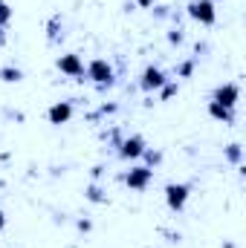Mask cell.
<instances>
[{
    "mask_svg": "<svg viewBox=\"0 0 246 248\" xmlns=\"http://www.w3.org/2000/svg\"><path fill=\"white\" fill-rule=\"evenodd\" d=\"M0 81L18 84V81H23V69H18V66H0Z\"/></svg>",
    "mask_w": 246,
    "mask_h": 248,
    "instance_id": "cell-12",
    "label": "cell"
},
{
    "mask_svg": "<svg viewBox=\"0 0 246 248\" xmlns=\"http://www.w3.org/2000/svg\"><path fill=\"white\" fill-rule=\"evenodd\" d=\"M191 72H194V58H188V61H183L177 66V75H180V78H188Z\"/></svg>",
    "mask_w": 246,
    "mask_h": 248,
    "instance_id": "cell-18",
    "label": "cell"
},
{
    "mask_svg": "<svg viewBox=\"0 0 246 248\" xmlns=\"http://www.w3.org/2000/svg\"><path fill=\"white\" fill-rule=\"evenodd\" d=\"M145 147L148 144H145L142 136H127V139H122L116 144V153H119V159H124V162H136V159H142Z\"/></svg>",
    "mask_w": 246,
    "mask_h": 248,
    "instance_id": "cell-5",
    "label": "cell"
},
{
    "mask_svg": "<svg viewBox=\"0 0 246 248\" xmlns=\"http://www.w3.org/2000/svg\"><path fill=\"white\" fill-rule=\"evenodd\" d=\"M191 182H171V185H165V205L171 208V211H183L185 202H188V196H191Z\"/></svg>",
    "mask_w": 246,
    "mask_h": 248,
    "instance_id": "cell-4",
    "label": "cell"
},
{
    "mask_svg": "<svg viewBox=\"0 0 246 248\" xmlns=\"http://www.w3.org/2000/svg\"><path fill=\"white\" fill-rule=\"evenodd\" d=\"M133 3H136V6H139V9H151V6H154V3H157V0H133Z\"/></svg>",
    "mask_w": 246,
    "mask_h": 248,
    "instance_id": "cell-20",
    "label": "cell"
},
{
    "mask_svg": "<svg viewBox=\"0 0 246 248\" xmlns=\"http://www.w3.org/2000/svg\"><path fill=\"white\" fill-rule=\"evenodd\" d=\"M84 78L93 81L99 90H110L116 84V72H113V63L107 58H93V61L84 66Z\"/></svg>",
    "mask_w": 246,
    "mask_h": 248,
    "instance_id": "cell-1",
    "label": "cell"
},
{
    "mask_svg": "<svg viewBox=\"0 0 246 248\" xmlns=\"http://www.w3.org/2000/svg\"><path fill=\"white\" fill-rule=\"evenodd\" d=\"M238 98H241V84H238V81L220 84V87L211 93V101H217V104H223V107H229V110H235Z\"/></svg>",
    "mask_w": 246,
    "mask_h": 248,
    "instance_id": "cell-7",
    "label": "cell"
},
{
    "mask_svg": "<svg viewBox=\"0 0 246 248\" xmlns=\"http://www.w3.org/2000/svg\"><path fill=\"white\" fill-rule=\"evenodd\" d=\"M87 199H90V202H107V196L102 193V187H99V185L87 187Z\"/></svg>",
    "mask_w": 246,
    "mask_h": 248,
    "instance_id": "cell-16",
    "label": "cell"
},
{
    "mask_svg": "<svg viewBox=\"0 0 246 248\" xmlns=\"http://www.w3.org/2000/svg\"><path fill=\"white\" fill-rule=\"evenodd\" d=\"M142 159L148 162V168H154V165H159V162H162V153H159V150H154V147H145Z\"/></svg>",
    "mask_w": 246,
    "mask_h": 248,
    "instance_id": "cell-14",
    "label": "cell"
},
{
    "mask_svg": "<svg viewBox=\"0 0 246 248\" xmlns=\"http://www.w3.org/2000/svg\"><path fill=\"white\" fill-rule=\"evenodd\" d=\"M3 228H6V214L0 211V231H3Z\"/></svg>",
    "mask_w": 246,
    "mask_h": 248,
    "instance_id": "cell-21",
    "label": "cell"
},
{
    "mask_svg": "<svg viewBox=\"0 0 246 248\" xmlns=\"http://www.w3.org/2000/svg\"><path fill=\"white\" fill-rule=\"evenodd\" d=\"M58 23H61V15H53V20H50V44H58Z\"/></svg>",
    "mask_w": 246,
    "mask_h": 248,
    "instance_id": "cell-15",
    "label": "cell"
},
{
    "mask_svg": "<svg viewBox=\"0 0 246 248\" xmlns=\"http://www.w3.org/2000/svg\"><path fill=\"white\" fill-rule=\"evenodd\" d=\"M12 17H15V9H12V6H9L6 0H0V41L6 38L3 32L9 29V23H12Z\"/></svg>",
    "mask_w": 246,
    "mask_h": 248,
    "instance_id": "cell-11",
    "label": "cell"
},
{
    "mask_svg": "<svg viewBox=\"0 0 246 248\" xmlns=\"http://www.w3.org/2000/svg\"><path fill=\"white\" fill-rule=\"evenodd\" d=\"M122 182L130 190H148L151 182H154V168H148V165H133L127 173H122Z\"/></svg>",
    "mask_w": 246,
    "mask_h": 248,
    "instance_id": "cell-3",
    "label": "cell"
},
{
    "mask_svg": "<svg viewBox=\"0 0 246 248\" xmlns=\"http://www.w3.org/2000/svg\"><path fill=\"white\" fill-rule=\"evenodd\" d=\"M159 95H162V98H174V95H177V81H171V78H168V81H165V87L159 90Z\"/></svg>",
    "mask_w": 246,
    "mask_h": 248,
    "instance_id": "cell-17",
    "label": "cell"
},
{
    "mask_svg": "<svg viewBox=\"0 0 246 248\" xmlns=\"http://www.w3.org/2000/svg\"><path fill=\"white\" fill-rule=\"evenodd\" d=\"M72 113H75L72 101H55V104L47 110V122L50 124H67L72 119Z\"/></svg>",
    "mask_w": 246,
    "mask_h": 248,
    "instance_id": "cell-9",
    "label": "cell"
},
{
    "mask_svg": "<svg viewBox=\"0 0 246 248\" xmlns=\"http://www.w3.org/2000/svg\"><path fill=\"white\" fill-rule=\"evenodd\" d=\"M55 66L61 69L64 75H70V78H75V81H84V61H81V55H75V52H67L61 55Z\"/></svg>",
    "mask_w": 246,
    "mask_h": 248,
    "instance_id": "cell-8",
    "label": "cell"
},
{
    "mask_svg": "<svg viewBox=\"0 0 246 248\" xmlns=\"http://www.w3.org/2000/svg\"><path fill=\"white\" fill-rule=\"evenodd\" d=\"M185 12H188L191 20H197V23H203V26H214V20H217L214 0H188Z\"/></svg>",
    "mask_w": 246,
    "mask_h": 248,
    "instance_id": "cell-2",
    "label": "cell"
},
{
    "mask_svg": "<svg viewBox=\"0 0 246 248\" xmlns=\"http://www.w3.org/2000/svg\"><path fill=\"white\" fill-rule=\"evenodd\" d=\"M209 116L217 119V122H223V124H235L238 122L235 110H229V107H223V104H217V101H209Z\"/></svg>",
    "mask_w": 246,
    "mask_h": 248,
    "instance_id": "cell-10",
    "label": "cell"
},
{
    "mask_svg": "<svg viewBox=\"0 0 246 248\" xmlns=\"http://www.w3.org/2000/svg\"><path fill=\"white\" fill-rule=\"evenodd\" d=\"M168 41H171V44H177V46H180V44H183V41H185L183 29H180V26H177V29H171V32H168Z\"/></svg>",
    "mask_w": 246,
    "mask_h": 248,
    "instance_id": "cell-19",
    "label": "cell"
},
{
    "mask_svg": "<svg viewBox=\"0 0 246 248\" xmlns=\"http://www.w3.org/2000/svg\"><path fill=\"white\" fill-rule=\"evenodd\" d=\"M165 81H168V75H165L159 66H145L142 75H139V90H145V93H159V90L165 87Z\"/></svg>",
    "mask_w": 246,
    "mask_h": 248,
    "instance_id": "cell-6",
    "label": "cell"
},
{
    "mask_svg": "<svg viewBox=\"0 0 246 248\" xmlns=\"http://www.w3.org/2000/svg\"><path fill=\"white\" fill-rule=\"evenodd\" d=\"M226 159L232 162V165H241V159H244V150H241V144L238 141H232V144H226Z\"/></svg>",
    "mask_w": 246,
    "mask_h": 248,
    "instance_id": "cell-13",
    "label": "cell"
}]
</instances>
